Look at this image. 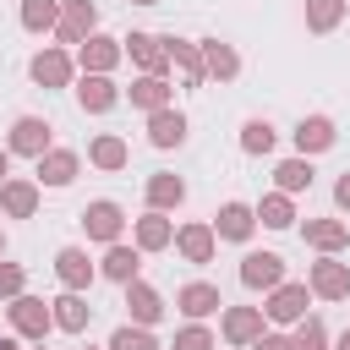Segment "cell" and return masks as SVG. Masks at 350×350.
I'll use <instances>...</instances> for the list:
<instances>
[{
	"label": "cell",
	"mask_w": 350,
	"mask_h": 350,
	"mask_svg": "<svg viewBox=\"0 0 350 350\" xmlns=\"http://www.w3.org/2000/svg\"><path fill=\"white\" fill-rule=\"evenodd\" d=\"M317 290H328V295H345V290H350V279H345L339 268H328V262H323V268H317Z\"/></svg>",
	"instance_id": "7c38bea8"
},
{
	"label": "cell",
	"mask_w": 350,
	"mask_h": 350,
	"mask_svg": "<svg viewBox=\"0 0 350 350\" xmlns=\"http://www.w3.org/2000/svg\"><path fill=\"white\" fill-rule=\"evenodd\" d=\"M257 350H284V345H279V339H262V345H257Z\"/></svg>",
	"instance_id": "74e56055"
},
{
	"label": "cell",
	"mask_w": 350,
	"mask_h": 350,
	"mask_svg": "<svg viewBox=\"0 0 350 350\" xmlns=\"http://www.w3.org/2000/svg\"><path fill=\"white\" fill-rule=\"evenodd\" d=\"M115 350H153V339H148V334H131V328H120V334H115Z\"/></svg>",
	"instance_id": "44dd1931"
},
{
	"label": "cell",
	"mask_w": 350,
	"mask_h": 350,
	"mask_svg": "<svg viewBox=\"0 0 350 350\" xmlns=\"http://www.w3.org/2000/svg\"><path fill=\"white\" fill-rule=\"evenodd\" d=\"M33 77H38V82H60V77H66V60H60V55H44V60L33 66Z\"/></svg>",
	"instance_id": "5bb4252c"
},
{
	"label": "cell",
	"mask_w": 350,
	"mask_h": 350,
	"mask_svg": "<svg viewBox=\"0 0 350 350\" xmlns=\"http://www.w3.org/2000/svg\"><path fill=\"white\" fill-rule=\"evenodd\" d=\"M16 284H22V273L16 268H0V290H16Z\"/></svg>",
	"instance_id": "d590c367"
},
{
	"label": "cell",
	"mask_w": 350,
	"mask_h": 350,
	"mask_svg": "<svg viewBox=\"0 0 350 350\" xmlns=\"http://www.w3.org/2000/svg\"><path fill=\"white\" fill-rule=\"evenodd\" d=\"M49 16H55L49 0H27V27H49Z\"/></svg>",
	"instance_id": "ffe728a7"
},
{
	"label": "cell",
	"mask_w": 350,
	"mask_h": 350,
	"mask_svg": "<svg viewBox=\"0 0 350 350\" xmlns=\"http://www.w3.org/2000/svg\"><path fill=\"white\" fill-rule=\"evenodd\" d=\"M312 241H323V246H334V241H339V230H334V224H312Z\"/></svg>",
	"instance_id": "d6a6232c"
},
{
	"label": "cell",
	"mask_w": 350,
	"mask_h": 350,
	"mask_svg": "<svg viewBox=\"0 0 350 350\" xmlns=\"http://www.w3.org/2000/svg\"><path fill=\"white\" fill-rule=\"evenodd\" d=\"M60 273H66L71 284H82V279H88V257H82V252H60Z\"/></svg>",
	"instance_id": "8fae6325"
},
{
	"label": "cell",
	"mask_w": 350,
	"mask_h": 350,
	"mask_svg": "<svg viewBox=\"0 0 350 350\" xmlns=\"http://www.w3.org/2000/svg\"><path fill=\"white\" fill-rule=\"evenodd\" d=\"M180 246H186V252L202 262V257H208V230H186V235H180Z\"/></svg>",
	"instance_id": "d6986e66"
},
{
	"label": "cell",
	"mask_w": 350,
	"mask_h": 350,
	"mask_svg": "<svg viewBox=\"0 0 350 350\" xmlns=\"http://www.w3.org/2000/svg\"><path fill=\"white\" fill-rule=\"evenodd\" d=\"M77 93H82V104H88V109H104V104H115V88H109L104 77H93V82H82Z\"/></svg>",
	"instance_id": "8992f818"
},
{
	"label": "cell",
	"mask_w": 350,
	"mask_h": 350,
	"mask_svg": "<svg viewBox=\"0 0 350 350\" xmlns=\"http://www.w3.org/2000/svg\"><path fill=\"white\" fill-rule=\"evenodd\" d=\"M82 27H93V5H77V11H71V22H66V38H77Z\"/></svg>",
	"instance_id": "7402d4cb"
},
{
	"label": "cell",
	"mask_w": 350,
	"mask_h": 350,
	"mask_svg": "<svg viewBox=\"0 0 350 350\" xmlns=\"http://www.w3.org/2000/svg\"><path fill=\"white\" fill-rule=\"evenodd\" d=\"M339 350H350V334H345V339H339Z\"/></svg>",
	"instance_id": "f35d334b"
},
{
	"label": "cell",
	"mask_w": 350,
	"mask_h": 350,
	"mask_svg": "<svg viewBox=\"0 0 350 350\" xmlns=\"http://www.w3.org/2000/svg\"><path fill=\"white\" fill-rule=\"evenodd\" d=\"M295 142H301V148H328V142H334V126H328V120H301Z\"/></svg>",
	"instance_id": "5b68a950"
},
{
	"label": "cell",
	"mask_w": 350,
	"mask_h": 350,
	"mask_svg": "<svg viewBox=\"0 0 350 350\" xmlns=\"http://www.w3.org/2000/svg\"><path fill=\"white\" fill-rule=\"evenodd\" d=\"M142 241H148V246H159V241H164V224H159V219H148V224H142Z\"/></svg>",
	"instance_id": "1f68e13d"
},
{
	"label": "cell",
	"mask_w": 350,
	"mask_h": 350,
	"mask_svg": "<svg viewBox=\"0 0 350 350\" xmlns=\"http://www.w3.org/2000/svg\"><path fill=\"white\" fill-rule=\"evenodd\" d=\"M339 202H345V208H350V175H345V180H339Z\"/></svg>",
	"instance_id": "8d00e7d4"
},
{
	"label": "cell",
	"mask_w": 350,
	"mask_h": 350,
	"mask_svg": "<svg viewBox=\"0 0 350 350\" xmlns=\"http://www.w3.org/2000/svg\"><path fill=\"white\" fill-rule=\"evenodd\" d=\"M180 350H208V334H197V328H191V334H180Z\"/></svg>",
	"instance_id": "836d02e7"
},
{
	"label": "cell",
	"mask_w": 350,
	"mask_h": 350,
	"mask_svg": "<svg viewBox=\"0 0 350 350\" xmlns=\"http://www.w3.org/2000/svg\"><path fill=\"white\" fill-rule=\"evenodd\" d=\"M60 323H66V328H82V323H88V306L66 295V301H60Z\"/></svg>",
	"instance_id": "e0dca14e"
},
{
	"label": "cell",
	"mask_w": 350,
	"mask_h": 350,
	"mask_svg": "<svg viewBox=\"0 0 350 350\" xmlns=\"http://www.w3.org/2000/svg\"><path fill=\"white\" fill-rule=\"evenodd\" d=\"M180 306H186V312H191V317H202V312H213V306H219V295H213V290H208V284H191V290H186V295H180Z\"/></svg>",
	"instance_id": "ba28073f"
},
{
	"label": "cell",
	"mask_w": 350,
	"mask_h": 350,
	"mask_svg": "<svg viewBox=\"0 0 350 350\" xmlns=\"http://www.w3.org/2000/svg\"><path fill=\"white\" fill-rule=\"evenodd\" d=\"M44 131H49L44 120H16V148L22 153H38L44 148Z\"/></svg>",
	"instance_id": "52a82bcc"
},
{
	"label": "cell",
	"mask_w": 350,
	"mask_h": 350,
	"mask_svg": "<svg viewBox=\"0 0 350 350\" xmlns=\"http://www.w3.org/2000/svg\"><path fill=\"white\" fill-rule=\"evenodd\" d=\"M252 328H257V317H252V312H230V334H235V339H246Z\"/></svg>",
	"instance_id": "83f0119b"
},
{
	"label": "cell",
	"mask_w": 350,
	"mask_h": 350,
	"mask_svg": "<svg viewBox=\"0 0 350 350\" xmlns=\"http://www.w3.org/2000/svg\"><path fill=\"white\" fill-rule=\"evenodd\" d=\"M88 230L109 241V235L120 230V213H115V202H93V208H88Z\"/></svg>",
	"instance_id": "7a4b0ae2"
},
{
	"label": "cell",
	"mask_w": 350,
	"mask_h": 350,
	"mask_svg": "<svg viewBox=\"0 0 350 350\" xmlns=\"http://www.w3.org/2000/svg\"><path fill=\"white\" fill-rule=\"evenodd\" d=\"M0 175H5V153H0Z\"/></svg>",
	"instance_id": "ab89813d"
},
{
	"label": "cell",
	"mask_w": 350,
	"mask_h": 350,
	"mask_svg": "<svg viewBox=\"0 0 350 350\" xmlns=\"http://www.w3.org/2000/svg\"><path fill=\"white\" fill-rule=\"evenodd\" d=\"M98 164H120V142H98Z\"/></svg>",
	"instance_id": "4dcf8cb0"
},
{
	"label": "cell",
	"mask_w": 350,
	"mask_h": 350,
	"mask_svg": "<svg viewBox=\"0 0 350 350\" xmlns=\"http://www.w3.org/2000/svg\"><path fill=\"white\" fill-rule=\"evenodd\" d=\"M153 202H180V180L159 175V180H153Z\"/></svg>",
	"instance_id": "ac0fdd59"
},
{
	"label": "cell",
	"mask_w": 350,
	"mask_h": 350,
	"mask_svg": "<svg viewBox=\"0 0 350 350\" xmlns=\"http://www.w3.org/2000/svg\"><path fill=\"white\" fill-rule=\"evenodd\" d=\"M241 279H246V284H273V279H279V257H273V252H252L246 268H241Z\"/></svg>",
	"instance_id": "6da1fadb"
},
{
	"label": "cell",
	"mask_w": 350,
	"mask_h": 350,
	"mask_svg": "<svg viewBox=\"0 0 350 350\" xmlns=\"http://www.w3.org/2000/svg\"><path fill=\"white\" fill-rule=\"evenodd\" d=\"M142 5H148V0H142Z\"/></svg>",
	"instance_id": "60d3db41"
},
{
	"label": "cell",
	"mask_w": 350,
	"mask_h": 350,
	"mask_svg": "<svg viewBox=\"0 0 350 350\" xmlns=\"http://www.w3.org/2000/svg\"><path fill=\"white\" fill-rule=\"evenodd\" d=\"M279 180L295 191V186H306V180H312V170H306V164H284V170H279Z\"/></svg>",
	"instance_id": "603a6c76"
},
{
	"label": "cell",
	"mask_w": 350,
	"mask_h": 350,
	"mask_svg": "<svg viewBox=\"0 0 350 350\" xmlns=\"http://www.w3.org/2000/svg\"><path fill=\"white\" fill-rule=\"evenodd\" d=\"M246 148H252V153H262V148H273V131H268L262 120H252V126H246Z\"/></svg>",
	"instance_id": "9a60e30c"
},
{
	"label": "cell",
	"mask_w": 350,
	"mask_h": 350,
	"mask_svg": "<svg viewBox=\"0 0 350 350\" xmlns=\"http://www.w3.org/2000/svg\"><path fill=\"white\" fill-rule=\"evenodd\" d=\"M131 268H137V257H131L126 246H115V252H109V273H115V279H131Z\"/></svg>",
	"instance_id": "2e32d148"
},
{
	"label": "cell",
	"mask_w": 350,
	"mask_h": 350,
	"mask_svg": "<svg viewBox=\"0 0 350 350\" xmlns=\"http://www.w3.org/2000/svg\"><path fill=\"white\" fill-rule=\"evenodd\" d=\"M5 202H11V213H27V208H33V191H27V186H11Z\"/></svg>",
	"instance_id": "d4e9b609"
},
{
	"label": "cell",
	"mask_w": 350,
	"mask_h": 350,
	"mask_svg": "<svg viewBox=\"0 0 350 350\" xmlns=\"http://www.w3.org/2000/svg\"><path fill=\"white\" fill-rule=\"evenodd\" d=\"M131 301H137V317H142V323H153V317H159V301H153L148 290H137Z\"/></svg>",
	"instance_id": "4316f807"
},
{
	"label": "cell",
	"mask_w": 350,
	"mask_h": 350,
	"mask_svg": "<svg viewBox=\"0 0 350 350\" xmlns=\"http://www.w3.org/2000/svg\"><path fill=\"white\" fill-rule=\"evenodd\" d=\"M295 350H323V328L317 323H306V334H301V345Z\"/></svg>",
	"instance_id": "f546056e"
},
{
	"label": "cell",
	"mask_w": 350,
	"mask_h": 350,
	"mask_svg": "<svg viewBox=\"0 0 350 350\" xmlns=\"http://www.w3.org/2000/svg\"><path fill=\"white\" fill-rule=\"evenodd\" d=\"M186 137V120L180 115H153V142L159 148H170V142H180Z\"/></svg>",
	"instance_id": "277c9868"
},
{
	"label": "cell",
	"mask_w": 350,
	"mask_h": 350,
	"mask_svg": "<svg viewBox=\"0 0 350 350\" xmlns=\"http://www.w3.org/2000/svg\"><path fill=\"white\" fill-rule=\"evenodd\" d=\"M71 170H77V164H71V153H55V159L44 164V180H55V186H66V180H71Z\"/></svg>",
	"instance_id": "30bf717a"
},
{
	"label": "cell",
	"mask_w": 350,
	"mask_h": 350,
	"mask_svg": "<svg viewBox=\"0 0 350 350\" xmlns=\"http://www.w3.org/2000/svg\"><path fill=\"white\" fill-rule=\"evenodd\" d=\"M262 224H290V208L273 197V202H262Z\"/></svg>",
	"instance_id": "484cf974"
},
{
	"label": "cell",
	"mask_w": 350,
	"mask_h": 350,
	"mask_svg": "<svg viewBox=\"0 0 350 350\" xmlns=\"http://www.w3.org/2000/svg\"><path fill=\"white\" fill-rule=\"evenodd\" d=\"M16 323H22L27 334H44V312H38V301H16Z\"/></svg>",
	"instance_id": "4fadbf2b"
},
{
	"label": "cell",
	"mask_w": 350,
	"mask_h": 350,
	"mask_svg": "<svg viewBox=\"0 0 350 350\" xmlns=\"http://www.w3.org/2000/svg\"><path fill=\"white\" fill-rule=\"evenodd\" d=\"M334 11H339V0H312V22H317V27H328Z\"/></svg>",
	"instance_id": "f1b7e54d"
},
{
	"label": "cell",
	"mask_w": 350,
	"mask_h": 350,
	"mask_svg": "<svg viewBox=\"0 0 350 350\" xmlns=\"http://www.w3.org/2000/svg\"><path fill=\"white\" fill-rule=\"evenodd\" d=\"M109 55H115V49H109L104 38H93V66H109Z\"/></svg>",
	"instance_id": "e575fe53"
},
{
	"label": "cell",
	"mask_w": 350,
	"mask_h": 350,
	"mask_svg": "<svg viewBox=\"0 0 350 350\" xmlns=\"http://www.w3.org/2000/svg\"><path fill=\"white\" fill-rule=\"evenodd\" d=\"M246 230H252V213H246L241 202H230V208L219 213V235H230V241H241Z\"/></svg>",
	"instance_id": "3957f363"
},
{
	"label": "cell",
	"mask_w": 350,
	"mask_h": 350,
	"mask_svg": "<svg viewBox=\"0 0 350 350\" xmlns=\"http://www.w3.org/2000/svg\"><path fill=\"white\" fill-rule=\"evenodd\" d=\"M301 306H306V290H279L273 317H301Z\"/></svg>",
	"instance_id": "9c48e42d"
},
{
	"label": "cell",
	"mask_w": 350,
	"mask_h": 350,
	"mask_svg": "<svg viewBox=\"0 0 350 350\" xmlns=\"http://www.w3.org/2000/svg\"><path fill=\"white\" fill-rule=\"evenodd\" d=\"M131 98H137V104H159V98H164V88H159V82H137V88H131Z\"/></svg>",
	"instance_id": "cb8c5ba5"
}]
</instances>
